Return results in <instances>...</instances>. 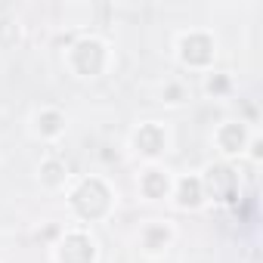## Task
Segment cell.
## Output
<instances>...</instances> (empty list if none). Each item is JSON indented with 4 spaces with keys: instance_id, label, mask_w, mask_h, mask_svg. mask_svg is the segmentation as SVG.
<instances>
[{
    "instance_id": "2",
    "label": "cell",
    "mask_w": 263,
    "mask_h": 263,
    "mask_svg": "<svg viewBox=\"0 0 263 263\" xmlns=\"http://www.w3.org/2000/svg\"><path fill=\"white\" fill-rule=\"evenodd\" d=\"M71 65H74L78 74H87V78L99 74L102 65H105V50H102V44H99V41H90V37H87V41H78L74 50H71Z\"/></svg>"
},
{
    "instance_id": "6",
    "label": "cell",
    "mask_w": 263,
    "mask_h": 263,
    "mask_svg": "<svg viewBox=\"0 0 263 263\" xmlns=\"http://www.w3.org/2000/svg\"><path fill=\"white\" fill-rule=\"evenodd\" d=\"M137 149L140 152H146V155H158L161 149H164V130L158 127V124H146V127H140V134H137Z\"/></svg>"
},
{
    "instance_id": "4",
    "label": "cell",
    "mask_w": 263,
    "mask_h": 263,
    "mask_svg": "<svg viewBox=\"0 0 263 263\" xmlns=\"http://www.w3.org/2000/svg\"><path fill=\"white\" fill-rule=\"evenodd\" d=\"M93 254H96V248L84 232H71L59 245V260L62 263H93Z\"/></svg>"
},
{
    "instance_id": "13",
    "label": "cell",
    "mask_w": 263,
    "mask_h": 263,
    "mask_svg": "<svg viewBox=\"0 0 263 263\" xmlns=\"http://www.w3.org/2000/svg\"><path fill=\"white\" fill-rule=\"evenodd\" d=\"M158 241H167V229H149V248H155Z\"/></svg>"
},
{
    "instance_id": "10",
    "label": "cell",
    "mask_w": 263,
    "mask_h": 263,
    "mask_svg": "<svg viewBox=\"0 0 263 263\" xmlns=\"http://www.w3.org/2000/svg\"><path fill=\"white\" fill-rule=\"evenodd\" d=\"M62 164L59 161H47L44 167H41V177H44V183H50V186H56V183H62Z\"/></svg>"
},
{
    "instance_id": "5",
    "label": "cell",
    "mask_w": 263,
    "mask_h": 263,
    "mask_svg": "<svg viewBox=\"0 0 263 263\" xmlns=\"http://www.w3.org/2000/svg\"><path fill=\"white\" fill-rule=\"evenodd\" d=\"M180 50H183V62H189V65H208L214 59V41L208 34H189V37H183Z\"/></svg>"
},
{
    "instance_id": "9",
    "label": "cell",
    "mask_w": 263,
    "mask_h": 263,
    "mask_svg": "<svg viewBox=\"0 0 263 263\" xmlns=\"http://www.w3.org/2000/svg\"><path fill=\"white\" fill-rule=\"evenodd\" d=\"M143 189H146V195L161 198V195L167 192V177H164L161 171H149V174L143 177Z\"/></svg>"
},
{
    "instance_id": "7",
    "label": "cell",
    "mask_w": 263,
    "mask_h": 263,
    "mask_svg": "<svg viewBox=\"0 0 263 263\" xmlns=\"http://www.w3.org/2000/svg\"><path fill=\"white\" fill-rule=\"evenodd\" d=\"M217 140H220V149L223 152H238L245 146V127L241 124H226L220 134H217Z\"/></svg>"
},
{
    "instance_id": "12",
    "label": "cell",
    "mask_w": 263,
    "mask_h": 263,
    "mask_svg": "<svg viewBox=\"0 0 263 263\" xmlns=\"http://www.w3.org/2000/svg\"><path fill=\"white\" fill-rule=\"evenodd\" d=\"M37 124H41V130H44V134H56V130L62 127V118H59L56 111H44V115L37 118Z\"/></svg>"
},
{
    "instance_id": "11",
    "label": "cell",
    "mask_w": 263,
    "mask_h": 263,
    "mask_svg": "<svg viewBox=\"0 0 263 263\" xmlns=\"http://www.w3.org/2000/svg\"><path fill=\"white\" fill-rule=\"evenodd\" d=\"M19 41V25L16 22H0V44H4V47H10V44H16Z\"/></svg>"
},
{
    "instance_id": "1",
    "label": "cell",
    "mask_w": 263,
    "mask_h": 263,
    "mask_svg": "<svg viewBox=\"0 0 263 263\" xmlns=\"http://www.w3.org/2000/svg\"><path fill=\"white\" fill-rule=\"evenodd\" d=\"M71 201H74V208H78V214H81V217L96 220V217H102V214L108 211L111 195H108V189H105L99 180H84Z\"/></svg>"
},
{
    "instance_id": "8",
    "label": "cell",
    "mask_w": 263,
    "mask_h": 263,
    "mask_svg": "<svg viewBox=\"0 0 263 263\" xmlns=\"http://www.w3.org/2000/svg\"><path fill=\"white\" fill-rule=\"evenodd\" d=\"M180 204H183V208L201 204V180H192V177L180 180Z\"/></svg>"
},
{
    "instance_id": "3",
    "label": "cell",
    "mask_w": 263,
    "mask_h": 263,
    "mask_svg": "<svg viewBox=\"0 0 263 263\" xmlns=\"http://www.w3.org/2000/svg\"><path fill=\"white\" fill-rule=\"evenodd\" d=\"M204 186H208V192H211L214 198H220V201H232L235 192H238V177H235L232 167L217 164V167H208Z\"/></svg>"
}]
</instances>
